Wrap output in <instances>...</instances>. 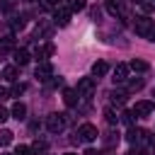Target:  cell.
<instances>
[{
	"mask_svg": "<svg viewBox=\"0 0 155 155\" xmlns=\"http://www.w3.org/2000/svg\"><path fill=\"white\" fill-rule=\"evenodd\" d=\"M104 116H107V124H111V126L119 121V114H116L111 107H107V109H104Z\"/></svg>",
	"mask_w": 155,
	"mask_h": 155,
	"instance_id": "cell-18",
	"label": "cell"
},
{
	"mask_svg": "<svg viewBox=\"0 0 155 155\" xmlns=\"http://www.w3.org/2000/svg\"><path fill=\"white\" fill-rule=\"evenodd\" d=\"M75 90H78L80 97H90V94L94 92V78H80Z\"/></svg>",
	"mask_w": 155,
	"mask_h": 155,
	"instance_id": "cell-4",
	"label": "cell"
},
{
	"mask_svg": "<svg viewBox=\"0 0 155 155\" xmlns=\"http://www.w3.org/2000/svg\"><path fill=\"white\" fill-rule=\"evenodd\" d=\"M70 15H73V10H70V7H58V10L53 12V24L65 27V24L70 22Z\"/></svg>",
	"mask_w": 155,
	"mask_h": 155,
	"instance_id": "cell-6",
	"label": "cell"
},
{
	"mask_svg": "<svg viewBox=\"0 0 155 155\" xmlns=\"http://www.w3.org/2000/svg\"><path fill=\"white\" fill-rule=\"evenodd\" d=\"M65 155H73V153H65Z\"/></svg>",
	"mask_w": 155,
	"mask_h": 155,
	"instance_id": "cell-34",
	"label": "cell"
},
{
	"mask_svg": "<svg viewBox=\"0 0 155 155\" xmlns=\"http://www.w3.org/2000/svg\"><path fill=\"white\" fill-rule=\"evenodd\" d=\"M145 138H148V131L136 128V126H131V128H128V133H126V140H128L131 145H140Z\"/></svg>",
	"mask_w": 155,
	"mask_h": 155,
	"instance_id": "cell-5",
	"label": "cell"
},
{
	"mask_svg": "<svg viewBox=\"0 0 155 155\" xmlns=\"http://www.w3.org/2000/svg\"><path fill=\"white\" fill-rule=\"evenodd\" d=\"M15 63L17 65H27L29 63V51L27 48H17L15 51Z\"/></svg>",
	"mask_w": 155,
	"mask_h": 155,
	"instance_id": "cell-14",
	"label": "cell"
},
{
	"mask_svg": "<svg viewBox=\"0 0 155 155\" xmlns=\"http://www.w3.org/2000/svg\"><path fill=\"white\" fill-rule=\"evenodd\" d=\"M70 10H73V12L85 10V0H73V2H70Z\"/></svg>",
	"mask_w": 155,
	"mask_h": 155,
	"instance_id": "cell-24",
	"label": "cell"
},
{
	"mask_svg": "<svg viewBox=\"0 0 155 155\" xmlns=\"http://www.w3.org/2000/svg\"><path fill=\"white\" fill-rule=\"evenodd\" d=\"M22 24H24L22 19H15V22H12V27H15V29H22Z\"/></svg>",
	"mask_w": 155,
	"mask_h": 155,
	"instance_id": "cell-32",
	"label": "cell"
},
{
	"mask_svg": "<svg viewBox=\"0 0 155 155\" xmlns=\"http://www.w3.org/2000/svg\"><path fill=\"white\" fill-rule=\"evenodd\" d=\"M12 116H15L17 121H22V119H27V104H22V102H17V104L12 107Z\"/></svg>",
	"mask_w": 155,
	"mask_h": 155,
	"instance_id": "cell-15",
	"label": "cell"
},
{
	"mask_svg": "<svg viewBox=\"0 0 155 155\" xmlns=\"http://www.w3.org/2000/svg\"><path fill=\"white\" fill-rule=\"evenodd\" d=\"M124 99H126V94H124V92H111V102H116V104H124Z\"/></svg>",
	"mask_w": 155,
	"mask_h": 155,
	"instance_id": "cell-26",
	"label": "cell"
},
{
	"mask_svg": "<svg viewBox=\"0 0 155 155\" xmlns=\"http://www.w3.org/2000/svg\"><path fill=\"white\" fill-rule=\"evenodd\" d=\"M128 68H131V70H136V73H145L150 65H148L145 61H140V58H133V61L128 63Z\"/></svg>",
	"mask_w": 155,
	"mask_h": 155,
	"instance_id": "cell-16",
	"label": "cell"
},
{
	"mask_svg": "<svg viewBox=\"0 0 155 155\" xmlns=\"http://www.w3.org/2000/svg\"><path fill=\"white\" fill-rule=\"evenodd\" d=\"M97 128L92 126V124H82L80 128H78V138L80 140H85V143H92V140H97Z\"/></svg>",
	"mask_w": 155,
	"mask_h": 155,
	"instance_id": "cell-3",
	"label": "cell"
},
{
	"mask_svg": "<svg viewBox=\"0 0 155 155\" xmlns=\"http://www.w3.org/2000/svg\"><path fill=\"white\" fill-rule=\"evenodd\" d=\"M34 75H36L39 80H51V75H53V65H51L48 61H41V63L36 65Z\"/></svg>",
	"mask_w": 155,
	"mask_h": 155,
	"instance_id": "cell-7",
	"label": "cell"
},
{
	"mask_svg": "<svg viewBox=\"0 0 155 155\" xmlns=\"http://www.w3.org/2000/svg\"><path fill=\"white\" fill-rule=\"evenodd\" d=\"M107 73H109V65H107L104 61L92 63V78H102V75H107Z\"/></svg>",
	"mask_w": 155,
	"mask_h": 155,
	"instance_id": "cell-13",
	"label": "cell"
},
{
	"mask_svg": "<svg viewBox=\"0 0 155 155\" xmlns=\"http://www.w3.org/2000/svg\"><path fill=\"white\" fill-rule=\"evenodd\" d=\"M78 90H70V87H65L63 90V102H65V107H75L78 104Z\"/></svg>",
	"mask_w": 155,
	"mask_h": 155,
	"instance_id": "cell-12",
	"label": "cell"
},
{
	"mask_svg": "<svg viewBox=\"0 0 155 155\" xmlns=\"http://www.w3.org/2000/svg\"><path fill=\"white\" fill-rule=\"evenodd\" d=\"M119 121H124L126 126H133V111H124V114L119 116Z\"/></svg>",
	"mask_w": 155,
	"mask_h": 155,
	"instance_id": "cell-21",
	"label": "cell"
},
{
	"mask_svg": "<svg viewBox=\"0 0 155 155\" xmlns=\"http://www.w3.org/2000/svg\"><path fill=\"white\" fill-rule=\"evenodd\" d=\"M153 109H155V104H153V102H136L133 114H136V116H150V114H153Z\"/></svg>",
	"mask_w": 155,
	"mask_h": 155,
	"instance_id": "cell-10",
	"label": "cell"
},
{
	"mask_svg": "<svg viewBox=\"0 0 155 155\" xmlns=\"http://www.w3.org/2000/svg\"><path fill=\"white\" fill-rule=\"evenodd\" d=\"M107 10H109V15H119V12H121V10H119V5H116L114 0H109V2H107Z\"/></svg>",
	"mask_w": 155,
	"mask_h": 155,
	"instance_id": "cell-25",
	"label": "cell"
},
{
	"mask_svg": "<svg viewBox=\"0 0 155 155\" xmlns=\"http://www.w3.org/2000/svg\"><path fill=\"white\" fill-rule=\"evenodd\" d=\"M153 155H155V150H153Z\"/></svg>",
	"mask_w": 155,
	"mask_h": 155,
	"instance_id": "cell-35",
	"label": "cell"
},
{
	"mask_svg": "<svg viewBox=\"0 0 155 155\" xmlns=\"http://www.w3.org/2000/svg\"><path fill=\"white\" fill-rule=\"evenodd\" d=\"M51 31H53V24H48V22L39 19V24H36V29H34V36H36V39H48V36H51Z\"/></svg>",
	"mask_w": 155,
	"mask_h": 155,
	"instance_id": "cell-8",
	"label": "cell"
},
{
	"mask_svg": "<svg viewBox=\"0 0 155 155\" xmlns=\"http://www.w3.org/2000/svg\"><path fill=\"white\" fill-rule=\"evenodd\" d=\"M140 5H143V10H145V12H155V2H148V0H140Z\"/></svg>",
	"mask_w": 155,
	"mask_h": 155,
	"instance_id": "cell-27",
	"label": "cell"
},
{
	"mask_svg": "<svg viewBox=\"0 0 155 155\" xmlns=\"http://www.w3.org/2000/svg\"><path fill=\"white\" fill-rule=\"evenodd\" d=\"M65 121H68L65 114H48V116H46V128H48L51 133H61V131L65 128Z\"/></svg>",
	"mask_w": 155,
	"mask_h": 155,
	"instance_id": "cell-2",
	"label": "cell"
},
{
	"mask_svg": "<svg viewBox=\"0 0 155 155\" xmlns=\"http://www.w3.org/2000/svg\"><path fill=\"white\" fill-rule=\"evenodd\" d=\"M7 97H10V90H5V87H0V102H2V99H7Z\"/></svg>",
	"mask_w": 155,
	"mask_h": 155,
	"instance_id": "cell-31",
	"label": "cell"
},
{
	"mask_svg": "<svg viewBox=\"0 0 155 155\" xmlns=\"http://www.w3.org/2000/svg\"><path fill=\"white\" fill-rule=\"evenodd\" d=\"M126 155H145V150H143L140 145H136V148H131V150H128Z\"/></svg>",
	"mask_w": 155,
	"mask_h": 155,
	"instance_id": "cell-30",
	"label": "cell"
},
{
	"mask_svg": "<svg viewBox=\"0 0 155 155\" xmlns=\"http://www.w3.org/2000/svg\"><path fill=\"white\" fill-rule=\"evenodd\" d=\"M12 136H15L12 131L2 128V131H0V145H10V143H12Z\"/></svg>",
	"mask_w": 155,
	"mask_h": 155,
	"instance_id": "cell-19",
	"label": "cell"
},
{
	"mask_svg": "<svg viewBox=\"0 0 155 155\" xmlns=\"http://www.w3.org/2000/svg\"><path fill=\"white\" fill-rule=\"evenodd\" d=\"M24 90H27V85H22V82H19V85H15V87L10 90V94H12V97H19Z\"/></svg>",
	"mask_w": 155,
	"mask_h": 155,
	"instance_id": "cell-23",
	"label": "cell"
},
{
	"mask_svg": "<svg viewBox=\"0 0 155 155\" xmlns=\"http://www.w3.org/2000/svg\"><path fill=\"white\" fill-rule=\"evenodd\" d=\"M48 145H46V140H36L34 145H31V153H44Z\"/></svg>",
	"mask_w": 155,
	"mask_h": 155,
	"instance_id": "cell-22",
	"label": "cell"
},
{
	"mask_svg": "<svg viewBox=\"0 0 155 155\" xmlns=\"http://www.w3.org/2000/svg\"><path fill=\"white\" fill-rule=\"evenodd\" d=\"M138 90H143V78H136L128 82V92H138Z\"/></svg>",
	"mask_w": 155,
	"mask_h": 155,
	"instance_id": "cell-20",
	"label": "cell"
},
{
	"mask_svg": "<svg viewBox=\"0 0 155 155\" xmlns=\"http://www.w3.org/2000/svg\"><path fill=\"white\" fill-rule=\"evenodd\" d=\"M85 155H99V153H94V150H87V153H85Z\"/></svg>",
	"mask_w": 155,
	"mask_h": 155,
	"instance_id": "cell-33",
	"label": "cell"
},
{
	"mask_svg": "<svg viewBox=\"0 0 155 155\" xmlns=\"http://www.w3.org/2000/svg\"><path fill=\"white\" fill-rule=\"evenodd\" d=\"M0 75H2L5 80H17V68H15V65H5V68L0 70Z\"/></svg>",
	"mask_w": 155,
	"mask_h": 155,
	"instance_id": "cell-17",
	"label": "cell"
},
{
	"mask_svg": "<svg viewBox=\"0 0 155 155\" xmlns=\"http://www.w3.org/2000/svg\"><path fill=\"white\" fill-rule=\"evenodd\" d=\"M133 29H136V34H140L143 39H150V36H153V29H155V22H153L150 17H145V15H138V17L133 19Z\"/></svg>",
	"mask_w": 155,
	"mask_h": 155,
	"instance_id": "cell-1",
	"label": "cell"
},
{
	"mask_svg": "<svg viewBox=\"0 0 155 155\" xmlns=\"http://www.w3.org/2000/svg\"><path fill=\"white\" fill-rule=\"evenodd\" d=\"M15 155H31V148H27V145H19V148L15 150Z\"/></svg>",
	"mask_w": 155,
	"mask_h": 155,
	"instance_id": "cell-28",
	"label": "cell"
},
{
	"mask_svg": "<svg viewBox=\"0 0 155 155\" xmlns=\"http://www.w3.org/2000/svg\"><path fill=\"white\" fill-rule=\"evenodd\" d=\"M128 70H131V68H128L126 63H119V65L114 68V78H111V80H114V82H124V80L128 78Z\"/></svg>",
	"mask_w": 155,
	"mask_h": 155,
	"instance_id": "cell-11",
	"label": "cell"
},
{
	"mask_svg": "<svg viewBox=\"0 0 155 155\" xmlns=\"http://www.w3.org/2000/svg\"><path fill=\"white\" fill-rule=\"evenodd\" d=\"M53 53H56V46H53V44L48 41V44H44V46H39L34 56H36V61L41 63V61H46V58H48V56H53Z\"/></svg>",
	"mask_w": 155,
	"mask_h": 155,
	"instance_id": "cell-9",
	"label": "cell"
},
{
	"mask_svg": "<svg viewBox=\"0 0 155 155\" xmlns=\"http://www.w3.org/2000/svg\"><path fill=\"white\" fill-rule=\"evenodd\" d=\"M7 119H10V111H7V109H5L2 104H0V124H5Z\"/></svg>",
	"mask_w": 155,
	"mask_h": 155,
	"instance_id": "cell-29",
	"label": "cell"
}]
</instances>
